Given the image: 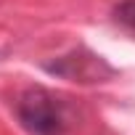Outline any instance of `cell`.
<instances>
[{
  "label": "cell",
  "mask_w": 135,
  "mask_h": 135,
  "mask_svg": "<svg viewBox=\"0 0 135 135\" xmlns=\"http://www.w3.org/2000/svg\"><path fill=\"white\" fill-rule=\"evenodd\" d=\"M13 111L29 135H69L74 124L72 106L45 88H27L19 93Z\"/></svg>",
  "instance_id": "obj_1"
},
{
  "label": "cell",
  "mask_w": 135,
  "mask_h": 135,
  "mask_svg": "<svg viewBox=\"0 0 135 135\" xmlns=\"http://www.w3.org/2000/svg\"><path fill=\"white\" fill-rule=\"evenodd\" d=\"M42 69L53 77H61V80H69V82H80V85H95V82H106L111 80L117 72H114V66L93 53L90 48H74L69 53H64L58 56L56 61L45 64Z\"/></svg>",
  "instance_id": "obj_2"
},
{
  "label": "cell",
  "mask_w": 135,
  "mask_h": 135,
  "mask_svg": "<svg viewBox=\"0 0 135 135\" xmlns=\"http://www.w3.org/2000/svg\"><path fill=\"white\" fill-rule=\"evenodd\" d=\"M111 19L119 27H124L127 32L135 35V0H119L114 6V11H111Z\"/></svg>",
  "instance_id": "obj_3"
}]
</instances>
